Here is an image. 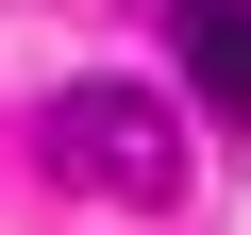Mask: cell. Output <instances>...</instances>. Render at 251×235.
I'll list each match as a JSON object with an SVG mask.
<instances>
[{
	"label": "cell",
	"instance_id": "obj_1",
	"mask_svg": "<svg viewBox=\"0 0 251 235\" xmlns=\"http://www.w3.org/2000/svg\"><path fill=\"white\" fill-rule=\"evenodd\" d=\"M34 151H50V185H84V202H117V218H168V202H184V118H168L151 84H67V101L34 118Z\"/></svg>",
	"mask_w": 251,
	"mask_h": 235
},
{
	"label": "cell",
	"instance_id": "obj_2",
	"mask_svg": "<svg viewBox=\"0 0 251 235\" xmlns=\"http://www.w3.org/2000/svg\"><path fill=\"white\" fill-rule=\"evenodd\" d=\"M168 34H184V84L251 135V0H168Z\"/></svg>",
	"mask_w": 251,
	"mask_h": 235
}]
</instances>
